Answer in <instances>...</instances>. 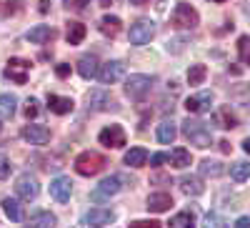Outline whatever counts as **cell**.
Here are the masks:
<instances>
[{"label":"cell","mask_w":250,"mask_h":228,"mask_svg":"<svg viewBox=\"0 0 250 228\" xmlns=\"http://www.w3.org/2000/svg\"><path fill=\"white\" fill-rule=\"evenodd\" d=\"M98 70H100V60L93 55V53H88V55H83L80 60H78V75L80 78H85V80H93L95 75H98Z\"/></svg>","instance_id":"cell-17"},{"label":"cell","mask_w":250,"mask_h":228,"mask_svg":"<svg viewBox=\"0 0 250 228\" xmlns=\"http://www.w3.org/2000/svg\"><path fill=\"white\" fill-rule=\"evenodd\" d=\"M180 191L185 196H203L205 193V185H203V178L200 176H183L180 178Z\"/></svg>","instance_id":"cell-20"},{"label":"cell","mask_w":250,"mask_h":228,"mask_svg":"<svg viewBox=\"0 0 250 228\" xmlns=\"http://www.w3.org/2000/svg\"><path fill=\"white\" fill-rule=\"evenodd\" d=\"M205 78H208V68L203 63H195L188 68V86H203Z\"/></svg>","instance_id":"cell-31"},{"label":"cell","mask_w":250,"mask_h":228,"mask_svg":"<svg viewBox=\"0 0 250 228\" xmlns=\"http://www.w3.org/2000/svg\"><path fill=\"white\" fill-rule=\"evenodd\" d=\"M220 151H223V153H230V143L223 140V143H220Z\"/></svg>","instance_id":"cell-44"},{"label":"cell","mask_w":250,"mask_h":228,"mask_svg":"<svg viewBox=\"0 0 250 228\" xmlns=\"http://www.w3.org/2000/svg\"><path fill=\"white\" fill-rule=\"evenodd\" d=\"M153 86H155V78H153V75H145V73H133V75L125 78V86H123V91H125V95H128L130 100H143L145 95H148V93L153 91Z\"/></svg>","instance_id":"cell-3"},{"label":"cell","mask_w":250,"mask_h":228,"mask_svg":"<svg viewBox=\"0 0 250 228\" xmlns=\"http://www.w3.org/2000/svg\"><path fill=\"white\" fill-rule=\"evenodd\" d=\"M243 151L250 156V138H245V140H243Z\"/></svg>","instance_id":"cell-45"},{"label":"cell","mask_w":250,"mask_h":228,"mask_svg":"<svg viewBox=\"0 0 250 228\" xmlns=\"http://www.w3.org/2000/svg\"><path fill=\"white\" fill-rule=\"evenodd\" d=\"M155 33H158V25L153 23V20L150 18H140V20H135V23L130 25L128 38H130L133 46H148L150 40L155 38Z\"/></svg>","instance_id":"cell-6"},{"label":"cell","mask_w":250,"mask_h":228,"mask_svg":"<svg viewBox=\"0 0 250 228\" xmlns=\"http://www.w3.org/2000/svg\"><path fill=\"white\" fill-rule=\"evenodd\" d=\"M48 108H50V113H55V115H68V113L75 108V103H73V98L50 93V95H48Z\"/></svg>","instance_id":"cell-18"},{"label":"cell","mask_w":250,"mask_h":228,"mask_svg":"<svg viewBox=\"0 0 250 228\" xmlns=\"http://www.w3.org/2000/svg\"><path fill=\"white\" fill-rule=\"evenodd\" d=\"M155 138L163 143V146H170V143L178 138V126L173 120H163L160 126L155 128Z\"/></svg>","instance_id":"cell-22"},{"label":"cell","mask_w":250,"mask_h":228,"mask_svg":"<svg viewBox=\"0 0 250 228\" xmlns=\"http://www.w3.org/2000/svg\"><path fill=\"white\" fill-rule=\"evenodd\" d=\"M123 163L130 165V168H140V165L148 163V151L140 148V146H135V148H130L128 153L123 156Z\"/></svg>","instance_id":"cell-25"},{"label":"cell","mask_w":250,"mask_h":228,"mask_svg":"<svg viewBox=\"0 0 250 228\" xmlns=\"http://www.w3.org/2000/svg\"><path fill=\"white\" fill-rule=\"evenodd\" d=\"M115 218H118V213L113 208L98 205V208H90L88 213H83L80 226H110V223H115Z\"/></svg>","instance_id":"cell-9"},{"label":"cell","mask_w":250,"mask_h":228,"mask_svg":"<svg viewBox=\"0 0 250 228\" xmlns=\"http://www.w3.org/2000/svg\"><path fill=\"white\" fill-rule=\"evenodd\" d=\"M8 176H10V163L5 156H0V181H5Z\"/></svg>","instance_id":"cell-36"},{"label":"cell","mask_w":250,"mask_h":228,"mask_svg":"<svg viewBox=\"0 0 250 228\" xmlns=\"http://www.w3.org/2000/svg\"><path fill=\"white\" fill-rule=\"evenodd\" d=\"M213 3H225V0H213Z\"/></svg>","instance_id":"cell-47"},{"label":"cell","mask_w":250,"mask_h":228,"mask_svg":"<svg viewBox=\"0 0 250 228\" xmlns=\"http://www.w3.org/2000/svg\"><path fill=\"white\" fill-rule=\"evenodd\" d=\"M215 123H218L220 128L230 131V128H238V115L230 111V106H223V108L215 111Z\"/></svg>","instance_id":"cell-23"},{"label":"cell","mask_w":250,"mask_h":228,"mask_svg":"<svg viewBox=\"0 0 250 228\" xmlns=\"http://www.w3.org/2000/svg\"><path fill=\"white\" fill-rule=\"evenodd\" d=\"M230 178H233L235 183L248 181V178H250V163H248V160H240V163L230 165Z\"/></svg>","instance_id":"cell-32"},{"label":"cell","mask_w":250,"mask_h":228,"mask_svg":"<svg viewBox=\"0 0 250 228\" xmlns=\"http://www.w3.org/2000/svg\"><path fill=\"white\" fill-rule=\"evenodd\" d=\"M30 75V60L25 58H10L8 60V68H5V78H10L18 86H25Z\"/></svg>","instance_id":"cell-10"},{"label":"cell","mask_w":250,"mask_h":228,"mask_svg":"<svg viewBox=\"0 0 250 228\" xmlns=\"http://www.w3.org/2000/svg\"><path fill=\"white\" fill-rule=\"evenodd\" d=\"M130 5H138V8H143V5H150V0H130Z\"/></svg>","instance_id":"cell-43"},{"label":"cell","mask_w":250,"mask_h":228,"mask_svg":"<svg viewBox=\"0 0 250 228\" xmlns=\"http://www.w3.org/2000/svg\"><path fill=\"white\" fill-rule=\"evenodd\" d=\"M213 108V93L210 91H200L195 95H190L185 100V111L193 113V115H200V113H208Z\"/></svg>","instance_id":"cell-12"},{"label":"cell","mask_w":250,"mask_h":228,"mask_svg":"<svg viewBox=\"0 0 250 228\" xmlns=\"http://www.w3.org/2000/svg\"><path fill=\"white\" fill-rule=\"evenodd\" d=\"M235 228H250V216H240L235 221Z\"/></svg>","instance_id":"cell-42"},{"label":"cell","mask_w":250,"mask_h":228,"mask_svg":"<svg viewBox=\"0 0 250 228\" xmlns=\"http://www.w3.org/2000/svg\"><path fill=\"white\" fill-rule=\"evenodd\" d=\"M53 35H55V30L50 25H35V28H30L25 33V40H28V43H33V46H43V43H48Z\"/></svg>","instance_id":"cell-21"},{"label":"cell","mask_w":250,"mask_h":228,"mask_svg":"<svg viewBox=\"0 0 250 228\" xmlns=\"http://www.w3.org/2000/svg\"><path fill=\"white\" fill-rule=\"evenodd\" d=\"M120 30H123V20H120L118 15H105V18L100 20V33H103V35L115 38Z\"/></svg>","instance_id":"cell-28"},{"label":"cell","mask_w":250,"mask_h":228,"mask_svg":"<svg viewBox=\"0 0 250 228\" xmlns=\"http://www.w3.org/2000/svg\"><path fill=\"white\" fill-rule=\"evenodd\" d=\"M55 223H58V218L50 211H38L28 218V226H35V228H53Z\"/></svg>","instance_id":"cell-27"},{"label":"cell","mask_w":250,"mask_h":228,"mask_svg":"<svg viewBox=\"0 0 250 228\" xmlns=\"http://www.w3.org/2000/svg\"><path fill=\"white\" fill-rule=\"evenodd\" d=\"M0 131H3V123H0Z\"/></svg>","instance_id":"cell-48"},{"label":"cell","mask_w":250,"mask_h":228,"mask_svg":"<svg viewBox=\"0 0 250 228\" xmlns=\"http://www.w3.org/2000/svg\"><path fill=\"white\" fill-rule=\"evenodd\" d=\"M15 193H18L20 201H35V198L40 196V183H38V178L30 176V173H20V176L15 178Z\"/></svg>","instance_id":"cell-8"},{"label":"cell","mask_w":250,"mask_h":228,"mask_svg":"<svg viewBox=\"0 0 250 228\" xmlns=\"http://www.w3.org/2000/svg\"><path fill=\"white\" fill-rule=\"evenodd\" d=\"M243 63H248V66H250V55H248V58H245V60H243Z\"/></svg>","instance_id":"cell-46"},{"label":"cell","mask_w":250,"mask_h":228,"mask_svg":"<svg viewBox=\"0 0 250 228\" xmlns=\"http://www.w3.org/2000/svg\"><path fill=\"white\" fill-rule=\"evenodd\" d=\"M180 133H183L185 140H190L195 148H210L213 146V131L200 118H185L180 123Z\"/></svg>","instance_id":"cell-1"},{"label":"cell","mask_w":250,"mask_h":228,"mask_svg":"<svg viewBox=\"0 0 250 228\" xmlns=\"http://www.w3.org/2000/svg\"><path fill=\"white\" fill-rule=\"evenodd\" d=\"M125 176H120V173H115V176H108V178H103L95 188L90 191V201H95V203H105V201H110L113 196H118L123 188H125Z\"/></svg>","instance_id":"cell-2"},{"label":"cell","mask_w":250,"mask_h":228,"mask_svg":"<svg viewBox=\"0 0 250 228\" xmlns=\"http://www.w3.org/2000/svg\"><path fill=\"white\" fill-rule=\"evenodd\" d=\"M205 223H208V226H225V221H223L218 213H208V216H205Z\"/></svg>","instance_id":"cell-40"},{"label":"cell","mask_w":250,"mask_h":228,"mask_svg":"<svg viewBox=\"0 0 250 228\" xmlns=\"http://www.w3.org/2000/svg\"><path fill=\"white\" fill-rule=\"evenodd\" d=\"M20 136H23V140H28L30 146H45L50 140V128L40 126V123H28V126H23Z\"/></svg>","instance_id":"cell-11"},{"label":"cell","mask_w":250,"mask_h":228,"mask_svg":"<svg viewBox=\"0 0 250 228\" xmlns=\"http://www.w3.org/2000/svg\"><path fill=\"white\" fill-rule=\"evenodd\" d=\"M55 75H58L60 80H65V78L70 75V66H68V63H58V66H55Z\"/></svg>","instance_id":"cell-37"},{"label":"cell","mask_w":250,"mask_h":228,"mask_svg":"<svg viewBox=\"0 0 250 228\" xmlns=\"http://www.w3.org/2000/svg\"><path fill=\"white\" fill-rule=\"evenodd\" d=\"M98 143L105 148H123L128 143V136H125V128L113 123V126H105L100 133H98Z\"/></svg>","instance_id":"cell-7"},{"label":"cell","mask_w":250,"mask_h":228,"mask_svg":"<svg viewBox=\"0 0 250 228\" xmlns=\"http://www.w3.org/2000/svg\"><path fill=\"white\" fill-rule=\"evenodd\" d=\"M125 73V66L120 63V60H108V63H100V70H98V80L103 83V86H113L115 80H120Z\"/></svg>","instance_id":"cell-13"},{"label":"cell","mask_w":250,"mask_h":228,"mask_svg":"<svg viewBox=\"0 0 250 228\" xmlns=\"http://www.w3.org/2000/svg\"><path fill=\"white\" fill-rule=\"evenodd\" d=\"M50 196L58 201V203H68L70 196H73V181L68 176H58L50 181Z\"/></svg>","instance_id":"cell-14"},{"label":"cell","mask_w":250,"mask_h":228,"mask_svg":"<svg viewBox=\"0 0 250 228\" xmlns=\"http://www.w3.org/2000/svg\"><path fill=\"white\" fill-rule=\"evenodd\" d=\"M3 211H5V216H8L13 223L23 221V205H20L18 198H3Z\"/></svg>","instance_id":"cell-29"},{"label":"cell","mask_w":250,"mask_h":228,"mask_svg":"<svg viewBox=\"0 0 250 228\" xmlns=\"http://www.w3.org/2000/svg\"><path fill=\"white\" fill-rule=\"evenodd\" d=\"M38 111H40L38 98H28V100H25V108H23L25 118H28V120H30V118H35V115H38Z\"/></svg>","instance_id":"cell-34"},{"label":"cell","mask_w":250,"mask_h":228,"mask_svg":"<svg viewBox=\"0 0 250 228\" xmlns=\"http://www.w3.org/2000/svg\"><path fill=\"white\" fill-rule=\"evenodd\" d=\"M18 111V98L13 93H3L0 95V115L3 118H13Z\"/></svg>","instance_id":"cell-30"},{"label":"cell","mask_w":250,"mask_h":228,"mask_svg":"<svg viewBox=\"0 0 250 228\" xmlns=\"http://www.w3.org/2000/svg\"><path fill=\"white\" fill-rule=\"evenodd\" d=\"M88 3H90V0H62V5H65V8H75V10H83Z\"/></svg>","instance_id":"cell-38"},{"label":"cell","mask_w":250,"mask_h":228,"mask_svg":"<svg viewBox=\"0 0 250 228\" xmlns=\"http://www.w3.org/2000/svg\"><path fill=\"white\" fill-rule=\"evenodd\" d=\"M88 108L95 111V113H100V111H110V108H115V100H113V95H110L108 91L95 88V91L88 93Z\"/></svg>","instance_id":"cell-15"},{"label":"cell","mask_w":250,"mask_h":228,"mask_svg":"<svg viewBox=\"0 0 250 228\" xmlns=\"http://www.w3.org/2000/svg\"><path fill=\"white\" fill-rule=\"evenodd\" d=\"M165 160H168V156H165V153H153L150 156V165H155V168H158L160 163H165Z\"/></svg>","instance_id":"cell-41"},{"label":"cell","mask_w":250,"mask_h":228,"mask_svg":"<svg viewBox=\"0 0 250 228\" xmlns=\"http://www.w3.org/2000/svg\"><path fill=\"white\" fill-rule=\"evenodd\" d=\"M170 23L175 30H193L200 25V13L190 3H178L173 15H170Z\"/></svg>","instance_id":"cell-5"},{"label":"cell","mask_w":250,"mask_h":228,"mask_svg":"<svg viewBox=\"0 0 250 228\" xmlns=\"http://www.w3.org/2000/svg\"><path fill=\"white\" fill-rule=\"evenodd\" d=\"M85 35H88V28L80 23V20H68L65 23V40L70 46H80L83 40H85Z\"/></svg>","instance_id":"cell-19"},{"label":"cell","mask_w":250,"mask_h":228,"mask_svg":"<svg viewBox=\"0 0 250 228\" xmlns=\"http://www.w3.org/2000/svg\"><path fill=\"white\" fill-rule=\"evenodd\" d=\"M170 205H173V196L165 193V191H155V193L148 196V201H145V208L150 213H165V211H170Z\"/></svg>","instance_id":"cell-16"},{"label":"cell","mask_w":250,"mask_h":228,"mask_svg":"<svg viewBox=\"0 0 250 228\" xmlns=\"http://www.w3.org/2000/svg\"><path fill=\"white\" fill-rule=\"evenodd\" d=\"M75 171H78V176H85V178H90V176H98L103 168L108 165V160H105V156H100L98 151H83L78 158H75Z\"/></svg>","instance_id":"cell-4"},{"label":"cell","mask_w":250,"mask_h":228,"mask_svg":"<svg viewBox=\"0 0 250 228\" xmlns=\"http://www.w3.org/2000/svg\"><path fill=\"white\" fill-rule=\"evenodd\" d=\"M238 53H240V60H245L250 55V35H240L238 38Z\"/></svg>","instance_id":"cell-35"},{"label":"cell","mask_w":250,"mask_h":228,"mask_svg":"<svg viewBox=\"0 0 250 228\" xmlns=\"http://www.w3.org/2000/svg\"><path fill=\"white\" fill-rule=\"evenodd\" d=\"M130 228H160L158 221H133Z\"/></svg>","instance_id":"cell-39"},{"label":"cell","mask_w":250,"mask_h":228,"mask_svg":"<svg viewBox=\"0 0 250 228\" xmlns=\"http://www.w3.org/2000/svg\"><path fill=\"white\" fill-rule=\"evenodd\" d=\"M168 163L173 165V168H188V165L193 163V156H190V151H188V148L178 146V148H173V151H170Z\"/></svg>","instance_id":"cell-24"},{"label":"cell","mask_w":250,"mask_h":228,"mask_svg":"<svg viewBox=\"0 0 250 228\" xmlns=\"http://www.w3.org/2000/svg\"><path fill=\"white\" fill-rule=\"evenodd\" d=\"M193 223H195V213H193V211H180V213H175V216L170 218L168 226H173V228H185V226H193Z\"/></svg>","instance_id":"cell-33"},{"label":"cell","mask_w":250,"mask_h":228,"mask_svg":"<svg viewBox=\"0 0 250 228\" xmlns=\"http://www.w3.org/2000/svg\"><path fill=\"white\" fill-rule=\"evenodd\" d=\"M223 173H225V165L220 160H213V158L200 160V176L203 178H220Z\"/></svg>","instance_id":"cell-26"}]
</instances>
